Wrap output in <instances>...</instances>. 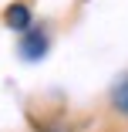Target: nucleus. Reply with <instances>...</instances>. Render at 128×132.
<instances>
[{"label":"nucleus","mask_w":128,"mask_h":132,"mask_svg":"<svg viewBox=\"0 0 128 132\" xmlns=\"http://www.w3.org/2000/svg\"><path fill=\"white\" fill-rule=\"evenodd\" d=\"M4 17H7V27H14V31H31V10L24 7V4H10Z\"/></svg>","instance_id":"f03ea898"},{"label":"nucleus","mask_w":128,"mask_h":132,"mask_svg":"<svg viewBox=\"0 0 128 132\" xmlns=\"http://www.w3.org/2000/svg\"><path fill=\"white\" fill-rule=\"evenodd\" d=\"M44 51H47V37L41 31H27V37L20 41V54L27 61H37V58H44Z\"/></svg>","instance_id":"f257e3e1"},{"label":"nucleus","mask_w":128,"mask_h":132,"mask_svg":"<svg viewBox=\"0 0 128 132\" xmlns=\"http://www.w3.org/2000/svg\"><path fill=\"white\" fill-rule=\"evenodd\" d=\"M111 102H115V109H118V112H128V78H121V81L115 85Z\"/></svg>","instance_id":"7ed1b4c3"}]
</instances>
